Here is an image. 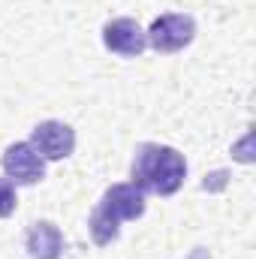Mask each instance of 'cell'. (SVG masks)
<instances>
[{"instance_id":"cell-5","label":"cell","mask_w":256,"mask_h":259,"mask_svg":"<svg viewBox=\"0 0 256 259\" xmlns=\"http://www.w3.org/2000/svg\"><path fill=\"white\" fill-rule=\"evenodd\" d=\"M103 46L121 58H139L148 49V39H145V30L133 18H112L103 27Z\"/></svg>"},{"instance_id":"cell-4","label":"cell","mask_w":256,"mask_h":259,"mask_svg":"<svg viewBox=\"0 0 256 259\" xmlns=\"http://www.w3.org/2000/svg\"><path fill=\"white\" fill-rule=\"evenodd\" d=\"M30 145L42 160H66L75 151V130L64 121H42L30 133Z\"/></svg>"},{"instance_id":"cell-1","label":"cell","mask_w":256,"mask_h":259,"mask_svg":"<svg viewBox=\"0 0 256 259\" xmlns=\"http://www.w3.org/2000/svg\"><path fill=\"white\" fill-rule=\"evenodd\" d=\"M130 172H133L130 184H136L142 193L172 196L181 190V184L187 178V160L181 151H175L169 145L145 142L136 148Z\"/></svg>"},{"instance_id":"cell-2","label":"cell","mask_w":256,"mask_h":259,"mask_svg":"<svg viewBox=\"0 0 256 259\" xmlns=\"http://www.w3.org/2000/svg\"><path fill=\"white\" fill-rule=\"evenodd\" d=\"M193 36H196V21L181 12H166V15L154 18V24L145 30L148 46L160 55H175V52L187 49Z\"/></svg>"},{"instance_id":"cell-8","label":"cell","mask_w":256,"mask_h":259,"mask_svg":"<svg viewBox=\"0 0 256 259\" xmlns=\"http://www.w3.org/2000/svg\"><path fill=\"white\" fill-rule=\"evenodd\" d=\"M88 229H91L94 244L106 247V244H112V241L121 235V220H118V217H112L103 205H97V208H94V214H91V220H88Z\"/></svg>"},{"instance_id":"cell-9","label":"cell","mask_w":256,"mask_h":259,"mask_svg":"<svg viewBox=\"0 0 256 259\" xmlns=\"http://www.w3.org/2000/svg\"><path fill=\"white\" fill-rule=\"evenodd\" d=\"M18 205V196H15V184L9 178H0V217H9Z\"/></svg>"},{"instance_id":"cell-6","label":"cell","mask_w":256,"mask_h":259,"mask_svg":"<svg viewBox=\"0 0 256 259\" xmlns=\"http://www.w3.org/2000/svg\"><path fill=\"white\" fill-rule=\"evenodd\" d=\"M100 205H103L112 217H118V220L124 223V220H136V217L145 214V193H142L136 184H112V187L103 193Z\"/></svg>"},{"instance_id":"cell-3","label":"cell","mask_w":256,"mask_h":259,"mask_svg":"<svg viewBox=\"0 0 256 259\" xmlns=\"http://www.w3.org/2000/svg\"><path fill=\"white\" fill-rule=\"evenodd\" d=\"M3 172H6V178L12 181V184H24V187H30V184H36V181H42V175H46V160L33 151V145L30 142H15V145H9L6 151H3Z\"/></svg>"},{"instance_id":"cell-7","label":"cell","mask_w":256,"mask_h":259,"mask_svg":"<svg viewBox=\"0 0 256 259\" xmlns=\"http://www.w3.org/2000/svg\"><path fill=\"white\" fill-rule=\"evenodd\" d=\"M27 256L30 259H61L64 253V232L52 220H36L27 229Z\"/></svg>"}]
</instances>
